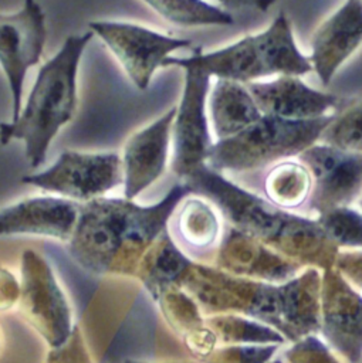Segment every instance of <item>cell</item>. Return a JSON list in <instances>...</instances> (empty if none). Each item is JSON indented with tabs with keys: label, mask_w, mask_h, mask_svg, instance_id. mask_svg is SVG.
Masks as SVG:
<instances>
[{
	"label": "cell",
	"mask_w": 362,
	"mask_h": 363,
	"mask_svg": "<svg viewBox=\"0 0 362 363\" xmlns=\"http://www.w3.org/2000/svg\"><path fill=\"white\" fill-rule=\"evenodd\" d=\"M180 101L176 106L172 123V172L186 179L196 169L206 166L212 139L207 95L210 77L203 71L186 67Z\"/></svg>",
	"instance_id": "obj_10"
},
{
	"label": "cell",
	"mask_w": 362,
	"mask_h": 363,
	"mask_svg": "<svg viewBox=\"0 0 362 363\" xmlns=\"http://www.w3.org/2000/svg\"><path fill=\"white\" fill-rule=\"evenodd\" d=\"M189 193L179 182L150 206L108 196L81 203L68 241L71 258L95 275L136 277L145 252L168 228L172 213Z\"/></svg>",
	"instance_id": "obj_2"
},
{
	"label": "cell",
	"mask_w": 362,
	"mask_h": 363,
	"mask_svg": "<svg viewBox=\"0 0 362 363\" xmlns=\"http://www.w3.org/2000/svg\"><path fill=\"white\" fill-rule=\"evenodd\" d=\"M263 190L264 199L271 204L295 213L308 204L312 191V176L301 160L284 159L268 167Z\"/></svg>",
	"instance_id": "obj_22"
},
{
	"label": "cell",
	"mask_w": 362,
	"mask_h": 363,
	"mask_svg": "<svg viewBox=\"0 0 362 363\" xmlns=\"http://www.w3.org/2000/svg\"><path fill=\"white\" fill-rule=\"evenodd\" d=\"M81 203L60 196L27 197L0 210V237L38 235L68 242Z\"/></svg>",
	"instance_id": "obj_16"
},
{
	"label": "cell",
	"mask_w": 362,
	"mask_h": 363,
	"mask_svg": "<svg viewBox=\"0 0 362 363\" xmlns=\"http://www.w3.org/2000/svg\"><path fill=\"white\" fill-rule=\"evenodd\" d=\"M263 115L308 121L332 115L341 101L336 95L318 91L301 77L280 75L274 79L246 84Z\"/></svg>",
	"instance_id": "obj_17"
},
{
	"label": "cell",
	"mask_w": 362,
	"mask_h": 363,
	"mask_svg": "<svg viewBox=\"0 0 362 363\" xmlns=\"http://www.w3.org/2000/svg\"><path fill=\"white\" fill-rule=\"evenodd\" d=\"M220 7L231 11H268L277 0H213Z\"/></svg>",
	"instance_id": "obj_32"
},
{
	"label": "cell",
	"mask_w": 362,
	"mask_h": 363,
	"mask_svg": "<svg viewBox=\"0 0 362 363\" xmlns=\"http://www.w3.org/2000/svg\"><path fill=\"white\" fill-rule=\"evenodd\" d=\"M338 250H362V213L352 206L335 207L315 216Z\"/></svg>",
	"instance_id": "obj_26"
},
{
	"label": "cell",
	"mask_w": 362,
	"mask_h": 363,
	"mask_svg": "<svg viewBox=\"0 0 362 363\" xmlns=\"http://www.w3.org/2000/svg\"><path fill=\"white\" fill-rule=\"evenodd\" d=\"M206 313H234L297 342L319 330L321 272L308 268L285 282H267L192 262L180 279Z\"/></svg>",
	"instance_id": "obj_1"
},
{
	"label": "cell",
	"mask_w": 362,
	"mask_h": 363,
	"mask_svg": "<svg viewBox=\"0 0 362 363\" xmlns=\"http://www.w3.org/2000/svg\"><path fill=\"white\" fill-rule=\"evenodd\" d=\"M318 142L362 153V96L348 101L346 105L339 104Z\"/></svg>",
	"instance_id": "obj_25"
},
{
	"label": "cell",
	"mask_w": 362,
	"mask_h": 363,
	"mask_svg": "<svg viewBox=\"0 0 362 363\" xmlns=\"http://www.w3.org/2000/svg\"><path fill=\"white\" fill-rule=\"evenodd\" d=\"M207 113L216 140L237 135L263 115L244 84L221 78L210 85Z\"/></svg>",
	"instance_id": "obj_20"
},
{
	"label": "cell",
	"mask_w": 362,
	"mask_h": 363,
	"mask_svg": "<svg viewBox=\"0 0 362 363\" xmlns=\"http://www.w3.org/2000/svg\"><path fill=\"white\" fill-rule=\"evenodd\" d=\"M268 363H284V362H283V359H281V357H273Z\"/></svg>",
	"instance_id": "obj_34"
},
{
	"label": "cell",
	"mask_w": 362,
	"mask_h": 363,
	"mask_svg": "<svg viewBox=\"0 0 362 363\" xmlns=\"http://www.w3.org/2000/svg\"><path fill=\"white\" fill-rule=\"evenodd\" d=\"M217 265L219 269L229 274L267 282L290 281L302 268V265L233 227L220 240Z\"/></svg>",
	"instance_id": "obj_18"
},
{
	"label": "cell",
	"mask_w": 362,
	"mask_h": 363,
	"mask_svg": "<svg viewBox=\"0 0 362 363\" xmlns=\"http://www.w3.org/2000/svg\"><path fill=\"white\" fill-rule=\"evenodd\" d=\"M332 115L292 121L261 115L234 136L214 140L206 166L214 172H247L298 156L319 140Z\"/></svg>",
	"instance_id": "obj_6"
},
{
	"label": "cell",
	"mask_w": 362,
	"mask_h": 363,
	"mask_svg": "<svg viewBox=\"0 0 362 363\" xmlns=\"http://www.w3.org/2000/svg\"><path fill=\"white\" fill-rule=\"evenodd\" d=\"M168 233L192 261L204 258L220 244V213L207 199L189 193L172 213Z\"/></svg>",
	"instance_id": "obj_19"
},
{
	"label": "cell",
	"mask_w": 362,
	"mask_h": 363,
	"mask_svg": "<svg viewBox=\"0 0 362 363\" xmlns=\"http://www.w3.org/2000/svg\"><path fill=\"white\" fill-rule=\"evenodd\" d=\"M287 356L291 363H338L328 347L315 335L304 336L294 342Z\"/></svg>",
	"instance_id": "obj_28"
},
{
	"label": "cell",
	"mask_w": 362,
	"mask_h": 363,
	"mask_svg": "<svg viewBox=\"0 0 362 363\" xmlns=\"http://www.w3.org/2000/svg\"><path fill=\"white\" fill-rule=\"evenodd\" d=\"M332 268L362 294V250L339 251Z\"/></svg>",
	"instance_id": "obj_30"
},
{
	"label": "cell",
	"mask_w": 362,
	"mask_h": 363,
	"mask_svg": "<svg viewBox=\"0 0 362 363\" xmlns=\"http://www.w3.org/2000/svg\"><path fill=\"white\" fill-rule=\"evenodd\" d=\"M192 262L175 244L166 228L145 252L136 277L158 301L166 291L180 285V279Z\"/></svg>",
	"instance_id": "obj_21"
},
{
	"label": "cell",
	"mask_w": 362,
	"mask_h": 363,
	"mask_svg": "<svg viewBox=\"0 0 362 363\" xmlns=\"http://www.w3.org/2000/svg\"><path fill=\"white\" fill-rule=\"evenodd\" d=\"M180 182L190 193L207 199L233 228L294 262L321 269L334 267L339 250L315 217L283 210L207 166Z\"/></svg>",
	"instance_id": "obj_3"
},
{
	"label": "cell",
	"mask_w": 362,
	"mask_h": 363,
	"mask_svg": "<svg viewBox=\"0 0 362 363\" xmlns=\"http://www.w3.org/2000/svg\"><path fill=\"white\" fill-rule=\"evenodd\" d=\"M92 35L91 31L68 35L57 54L38 69L18 116L0 123V145L21 140L26 160L33 169L44 163L54 138L75 113L78 68Z\"/></svg>",
	"instance_id": "obj_4"
},
{
	"label": "cell",
	"mask_w": 362,
	"mask_h": 363,
	"mask_svg": "<svg viewBox=\"0 0 362 363\" xmlns=\"http://www.w3.org/2000/svg\"><path fill=\"white\" fill-rule=\"evenodd\" d=\"M124 363H148V362H136V360H126ZM176 363H194V362H176Z\"/></svg>",
	"instance_id": "obj_33"
},
{
	"label": "cell",
	"mask_w": 362,
	"mask_h": 363,
	"mask_svg": "<svg viewBox=\"0 0 362 363\" xmlns=\"http://www.w3.org/2000/svg\"><path fill=\"white\" fill-rule=\"evenodd\" d=\"M362 45V0H345L314 31L308 55L312 71L328 85Z\"/></svg>",
	"instance_id": "obj_15"
},
{
	"label": "cell",
	"mask_w": 362,
	"mask_h": 363,
	"mask_svg": "<svg viewBox=\"0 0 362 363\" xmlns=\"http://www.w3.org/2000/svg\"><path fill=\"white\" fill-rule=\"evenodd\" d=\"M88 27L108 47L139 91L149 86L155 72L165 67L169 57L193 45L187 38L172 37L135 23L94 20Z\"/></svg>",
	"instance_id": "obj_8"
},
{
	"label": "cell",
	"mask_w": 362,
	"mask_h": 363,
	"mask_svg": "<svg viewBox=\"0 0 362 363\" xmlns=\"http://www.w3.org/2000/svg\"><path fill=\"white\" fill-rule=\"evenodd\" d=\"M356 203H358V210L362 213V196L359 197V200Z\"/></svg>",
	"instance_id": "obj_35"
},
{
	"label": "cell",
	"mask_w": 362,
	"mask_h": 363,
	"mask_svg": "<svg viewBox=\"0 0 362 363\" xmlns=\"http://www.w3.org/2000/svg\"><path fill=\"white\" fill-rule=\"evenodd\" d=\"M45 363H92L78 326H74L71 336L62 346L51 349Z\"/></svg>",
	"instance_id": "obj_29"
},
{
	"label": "cell",
	"mask_w": 362,
	"mask_h": 363,
	"mask_svg": "<svg viewBox=\"0 0 362 363\" xmlns=\"http://www.w3.org/2000/svg\"><path fill=\"white\" fill-rule=\"evenodd\" d=\"M312 176L309 210L317 216L335 207L352 206L362 196V153L317 142L298 155Z\"/></svg>",
	"instance_id": "obj_12"
},
{
	"label": "cell",
	"mask_w": 362,
	"mask_h": 363,
	"mask_svg": "<svg viewBox=\"0 0 362 363\" xmlns=\"http://www.w3.org/2000/svg\"><path fill=\"white\" fill-rule=\"evenodd\" d=\"M45 40V13L37 0H24L14 13H0V68L10 91L11 121L21 111L26 75L40 62Z\"/></svg>",
	"instance_id": "obj_11"
},
{
	"label": "cell",
	"mask_w": 362,
	"mask_h": 363,
	"mask_svg": "<svg viewBox=\"0 0 362 363\" xmlns=\"http://www.w3.org/2000/svg\"><path fill=\"white\" fill-rule=\"evenodd\" d=\"M176 106L128 138L121 163L124 197L133 200L163 174L172 143V123Z\"/></svg>",
	"instance_id": "obj_14"
},
{
	"label": "cell",
	"mask_w": 362,
	"mask_h": 363,
	"mask_svg": "<svg viewBox=\"0 0 362 363\" xmlns=\"http://www.w3.org/2000/svg\"><path fill=\"white\" fill-rule=\"evenodd\" d=\"M206 325L223 343L238 345H280L285 339L270 326L241 315H214L206 320Z\"/></svg>",
	"instance_id": "obj_24"
},
{
	"label": "cell",
	"mask_w": 362,
	"mask_h": 363,
	"mask_svg": "<svg viewBox=\"0 0 362 363\" xmlns=\"http://www.w3.org/2000/svg\"><path fill=\"white\" fill-rule=\"evenodd\" d=\"M319 332L349 363H362V294L335 268L321 274Z\"/></svg>",
	"instance_id": "obj_13"
},
{
	"label": "cell",
	"mask_w": 362,
	"mask_h": 363,
	"mask_svg": "<svg viewBox=\"0 0 362 363\" xmlns=\"http://www.w3.org/2000/svg\"><path fill=\"white\" fill-rule=\"evenodd\" d=\"M278 345H237L213 350L204 363H268Z\"/></svg>",
	"instance_id": "obj_27"
},
{
	"label": "cell",
	"mask_w": 362,
	"mask_h": 363,
	"mask_svg": "<svg viewBox=\"0 0 362 363\" xmlns=\"http://www.w3.org/2000/svg\"><path fill=\"white\" fill-rule=\"evenodd\" d=\"M20 282L6 269L0 268V311H4L18 302Z\"/></svg>",
	"instance_id": "obj_31"
},
{
	"label": "cell",
	"mask_w": 362,
	"mask_h": 363,
	"mask_svg": "<svg viewBox=\"0 0 362 363\" xmlns=\"http://www.w3.org/2000/svg\"><path fill=\"white\" fill-rule=\"evenodd\" d=\"M156 14L179 27H224L234 24L233 13L209 0H142Z\"/></svg>",
	"instance_id": "obj_23"
},
{
	"label": "cell",
	"mask_w": 362,
	"mask_h": 363,
	"mask_svg": "<svg viewBox=\"0 0 362 363\" xmlns=\"http://www.w3.org/2000/svg\"><path fill=\"white\" fill-rule=\"evenodd\" d=\"M124 182L121 156L116 152H79L65 149L57 160L21 183L38 187L78 203L106 196Z\"/></svg>",
	"instance_id": "obj_7"
},
{
	"label": "cell",
	"mask_w": 362,
	"mask_h": 363,
	"mask_svg": "<svg viewBox=\"0 0 362 363\" xmlns=\"http://www.w3.org/2000/svg\"><path fill=\"white\" fill-rule=\"evenodd\" d=\"M18 306L23 318L51 349L62 346L72 333L71 308L57 278L40 254L26 250L21 255Z\"/></svg>",
	"instance_id": "obj_9"
},
{
	"label": "cell",
	"mask_w": 362,
	"mask_h": 363,
	"mask_svg": "<svg viewBox=\"0 0 362 363\" xmlns=\"http://www.w3.org/2000/svg\"><path fill=\"white\" fill-rule=\"evenodd\" d=\"M165 67H193L210 78L231 79L240 84L263 81L273 75L302 77L312 71L294 38L292 26L284 11H280L270 26L248 34L236 43L209 52H193L189 57L172 55Z\"/></svg>",
	"instance_id": "obj_5"
}]
</instances>
